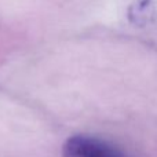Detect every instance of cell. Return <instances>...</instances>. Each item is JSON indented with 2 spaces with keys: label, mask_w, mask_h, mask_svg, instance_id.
Wrapping results in <instances>:
<instances>
[{
  "label": "cell",
  "mask_w": 157,
  "mask_h": 157,
  "mask_svg": "<svg viewBox=\"0 0 157 157\" xmlns=\"http://www.w3.org/2000/svg\"><path fill=\"white\" fill-rule=\"evenodd\" d=\"M63 157H127L117 146L91 135H73L62 146Z\"/></svg>",
  "instance_id": "obj_1"
}]
</instances>
